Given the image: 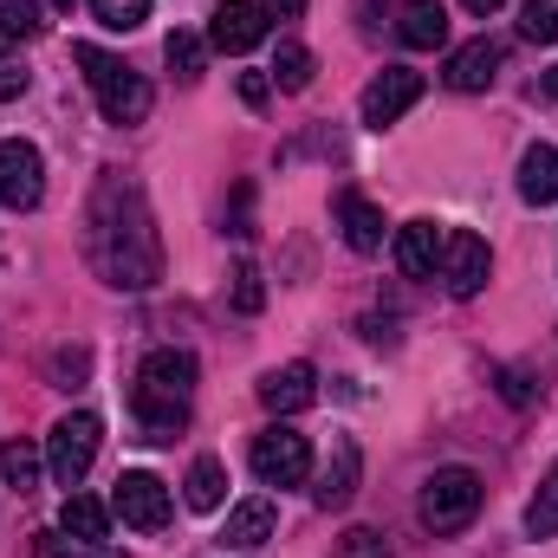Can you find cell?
<instances>
[{"label":"cell","mask_w":558,"mask_h":558,"mask_svg":"<svg viewBox=\"0 0 558 558\" xmlns=\"http://www.w3.org/2000/svg\"><path fill=\"white\" fill-rule=\"evenodd\" d=\"M85 260L98 267L105 286L118 292H149L162 279V241H156V215L143 202V189L131 175L105 169L85 208Z\"/></svg>","instance_id":"6da1fadb"},{"label":"cell","mask_w":558,"mask_h":558,"mask_svg":"<svg viewBox=\"0 0 558 558\" xmlns=\"http://www.w3.org/2000/svg\"><path fill=\"white\" fill-rule=\"evenodd\" d=\"M189 403H195V357L189 351H149L137 364V390H131L143 441H175L189 428Z\"/></svg>","instance_id":"7a4b0ae2"},{"label":"cell","mask_w":558,"mask_h":558,"mask_svg":"<svg viewBox=\"0 0 558 558\" xmlns=\"http://www.w3.org/2000/svg\"><path fill=\"white\" fill-rule=\"evenodd\" d=\"M72 65L85 72V85H92V98H98V111H105V124H143L149 118V78L131 72L124 59H111L105 46H72Z\"/></svg>","instance_id":"3957f363"},{"label":"cell","mask_w":558,"mask_h":558,"mask_svg":"<svg viewBox=\"0 0 558 558\" xmlns=\"http://www.w3.org/2000/svg\"><path fill=\"white\" fill-rule=\"evenodd\" d=\"M481 513V474L474 468H435L422 481V500H416V520L435 533V539H454L468 533Z\"/></svg>","instance_id":"277c9868"},{"label":"cell","mask_w":558,"mask_h":558,"mask_svg":"<svg viewBox=\"0 0 558 558\" xmlns=\"http://www.w3.org/2000/svg\"><path fill=\"white\" fill-rule=\"evenodd\" d=\"M98 441H105V422L92 416V410H72V416L52 422V435H46V474L72 494L85 474H92V461H98Z\"/></svg>","instance_id":"5b68a950"},{"label":"cell","mask_w":558,"mask_h":558,"mask_svg":"<svg viewBox=\"0 0 558 558\" xmlns=\"http://www.w3.org/2000/svg\"><path fill=\"white\" fill-rule=\"evenodd\" d=\"M254 474H260V487H299L305 474H312V441L299 435V428H260L254 435Z\"/></svg>","instance_id":"8992f818"},{"label":"cell","mask_w":558,"mask_h":558,"mask_svg":"<svg viewBox=\"0 0 558 558\" xmlns=\"http://www.w3.org/2000/svg\"><path fill=\"white\" fill-rule=\"evenodd\" d=\"M39 195H46V162H39V149L26 137H7L0 143V208L33 215Z\"/></svg>","instance_id":"52a82bcc"},{"label":"cell","mask_w":558,"mask_h":558,"mask_svg":"<svg viewBox=\"0 0 558 558\" xmlns=\"http://www.w3.org/2000/svg\"><path fill=\"white\" fill-rule=\"evenodd\" d=\"M111 513L124 520V526H137V533H162L169 526V513H175V500H169V487L156 481V474H118V494H111Z\"/></svg>","instance_id":"ba28073f"},{"label":"cell","mask_w":558,"mask_h":558,"mask_svg":"<svg viewBox=\"0 0 558 558\" xmlns=\"http://www.w3.org/2000/svg\"><path fill=\"white\" fill-rule=\"evenodd\" d=\"M441 286L454 292V299H474L487 274H494V254H487V241L481 234H468V228H448V241H441Z\"/></svg>","instance_id":"9c48e42d"},{"label":"cell","mask_w":558,"mask_h":558,"mask_svg":"<svg viewBox=\"0 0 558 558\" xmlns=\"http://www.w3.org/2000/svg\"><path fill=\"white\" fill-rule=\"evenodd\" d=\"M416 98H422V72H410V65H384V72L364 85L357 111H364V124H371V131H384V124H397Z\"/></svg>","instance_id":"30bf717a"},{"label":"cell","mask_w":558,"mask_h":558,"mask_svg":"<svg viewBox=\"0 0 558 558\" xmlns=\"http://www.w3.org/2000/svg\"><path fill=\"white\" fill-rule=\"evenodd\" d=\"M267 39V7L260 0H228V7H215V20H208V46L215 52H254Z\"/></svg>","instance_id":"8fae6325"},{"label":"cell","mask_w":558,"mask_h":558,"mask_svg":"<svg viewBox=\"0 0 558 558\" xmlns=\"http://www.w3.org/2000/svg\"><path fill=\"white\" fill-rule=\"evenodd\" d=\"M500 65H507V46L481 33V39H468V46L448 59V72H441V78H448L454 92H487V85L500 78Z\"/></svg>","instance_id":"7c38bea8"},{"label":"cell","mask_w":558,"mask_h":558,"mask_svg":"<svg viewBox=\"0 0 558 558\" xmlns=\"http://www.w3.org/2000/svg\"><path fill=\"white\" fill-rule=\"evenodd\" d=\"M260 403L274 410V416H299V410H312L318 403V371L312 364H279L260 377Z\"/></svg>","instance_id":"4fadbf2b"},{"label":"cell","mask_w":558,"mask_h":558,"mask_svg":"<svg viewBox=\"0 0 558 558\" xmlns=\"http://www.w3.org/2000/svg\"><path fill=\"white\" fill-rule=\"evenodd\" d=\"M331 221H338V234H344L351 254H377V247H384V215H377V202H364L357 189H344V195L331 202Z\"/></svg>","instance_id":"5bb4252c"},{"label":"cell","mask_w":558,"mask_h":558,"mask_svg":"<svg viewBox=\"0 0 558 558\" xmlns=\"http://www.w3.org/2000/svg\"><path fill=\"white\" fill-rule=\"evenodd\" d=\"M357 474H364V454H357L351 435H338V441H331V461H325V474H318V487H312V500H318L325 513H338V507L357 494Z\"/></svg>","instance_id":"9a60e30c"},{"label":"cell","mask_w":558,"mask_h":558,"mask_svg":"<svg viewBox=\"0 0 558 558\" xmlns=\"http://www.w3.org/2000/svg\"><path fill=\"white\" fill-rule=\"evenodd\" d=\"M441 228L435 221H403L397 228V267L410 279H435V267H441Z\"/></svg>","instance_id":"2e32d148"},{"label":"cell","mask_w":558,"mask_h":558,"mask_svg":"<svg viewBox=\"0 0 558 558\" xmlns=\"http://www.w3.org/2000/svg\"><path fill=\"white\" fill-rule=\"evenodd\" d=\"M274 539V500H241L234 513H228V526H221V546H234V553H260Z\"/></svg>","instance_id":"e0dca14e"},{"label":"cell","mask_w":558,"mask_h":558,"mask_svg":"<svg viewBox=\"0 0 558 558\" xmlns=\"http://www.w3.org/2000/svg\"><path fill=\"white\" fill-rule=\"evenodd\" d=\"M397 39H403L410 52L441 46V39H448V7H441V0H403V13H397Z\"/></svg>","instance_id":"ac0fdd59"},{"label":"cell","mask_w":558,"mask_h":558,"mask_svg":"<svg viewBox=\"0 0 558 558\" xmlns=\"http://www.w3.org/2000/svg\"><path fill=\"white\" fill-rule=\"evenodd\" d=\"M59 533H72L78 546H105V533H111V507L92 500V494H65V507H59Z\"/></svg>","instance_id":"d6986e66"},{"label":"cell","mask_w":558,"mask_h":558,"mask_svg":"<svg viewBox=\"0 0 558 558\" xmlns=\"http://www.w3.org/2000/svg\"><path fill=\"white\" fill-rule=\"evenodd\" d=\"M520 195H526L533 208H553L558 202V149L553 143H533V149L520 156Z\"/></svg>","instance_id":"ffe728a7"},{"label":"cell","mask_w":558,"mask_h":558,"mask_svg":"<svg viewBox=\"0 0 558 558\" xmlns=\"http://www.w3.org/2000/svg\"><path fill=\"white\" fill-rule=\"evenodd\" d=\"M182 500H189L195 513H215V507L228 500V468H221L215 454H195V468H189V481H182Z\"/></svg>","instance_id":"44dd1931"},{"label":"cell","mask_w":558,"mask_h":558,"mask_svg":"<svg viewBox=\"0 0 558 558\" xmlns=\"http://www.w3.org/2000/svg\"><path fill=\"white\" fill-rule=\"evenodd\" d=\"M162 59H169V72H175L182 85H195V78L208 72V39H202V33H182V26H175V33L162 39Z\"/></svg>","instance_id":"7402d4cb"},{"label":"cell","mask_w":558,"mask_h":558,"mask_svg":"<svg viewBox=\"0 0 558 558\" xmlns=\"http://www.w3.org/2000/svg\"><path fill=\"white\" fill-rule=\"evenodd\" d=\"M0 487H13V494L39 487V448L33 441H0Z\"/></svg>","instance_id":"603a6c76"},{"label":"cell","mask_w":558,"mask_h":558,"mask_svg":"<svg viewBox=\"0 0 558 558\" xmlns=\"http://www.w3.org/2000/svg\"><path fill=\"white\" fill-rule=\"evenodd\" d=\"M312 72H318V59H312L299 39H286V46L274 52V85H279V92H305V85H312Z\"/></svg>","instance_id":"cb8c5ba5"},{"label":"cell","mask_w":558,"mask_h":558,"mask_svg":"<svg viewBox=\"0 0 558 558\" xmlns=\"http://www.w3.org/2000/svg\"><path fill=\"white\" fill-rule=\"evenodd\" d=\"M526 533H533V539H553L558 533V461H553V474L539 481L533 507H526Z\"/></svg>","instance_id":"d4e9b609"},{"label":"cell","mask_w":558,"mask_h":558,"mask_svg":"<svg viewBox=\"0 0 558 558\" xmlns=\"http://www.w3.org/2000/svg\"><path fill=\"white\" fill-rule=\"evenodd\" d=\"M0 33L7 39H39L46 33V7L39 0H0Z\"/></svg>","instance_id":"484cf974"},{"label":"cell","mask_w":558,"mask_h":558,"mask_svg":"<svg viewBox=\"0 0 558 558\" xmlns=\"http://www.w3.org/2000/svg\"><path fill=\"white\" fill-rule=\"evenodd\" d=\"M92 13H98L105 33H137L149 20V0H92Z\"/></svg>","instance_id":"4316f807"},{"label":"cell","mask_w":558,"mask_h":558,"mask_svg":"<svg viewBox=\"0 0 558 558\" xmlns=\"http://www.w3.org/2000/svg\"><path fill=\"white\" fill-rule=\"evenodd\" d=\"M520 39L553 46L558 39V0H526V7H520Z\"/></svg>","instance_id":"83f0119b"},{"label":"cell","mask_w":558,"mask_h":558,"mask_svg":"<svg viewBox=\"0 0 558 558\" xmlns=\"http://www.w3.org/2000/svg\"><path fill=\"white\" fill-rule=\"evenodd\" d=\"M260 305H267V279H260L254 260H241V267H234V312H247V318H254Z\"/></svg>","instance_id":"f1b7e54d"},{"label":"cell","mask_w":558,"mask_h":558,"mask_svg":"<svg viewBox=\"0 0 558 558\" xmlns=\"http://www.w3.org/2000/svg\"><path fill=\"white\" fill-rule=\"evenodd\" d=\"M52 390H78V377L92 371V351H52Z\"/></svg>","instance_id":"f546056e"},{"label":"cell","mask_w":558,"mask_h":558,"mask_svg":"<svg viewBox=\"0 0 558 558\" xmlns=\"http://www.w3.org/2000/svg\"><path fill=\"white\" fill-rule=\"evenodd\" d=\"M331 558H390V546H384V533L357 526V533H344V539H338V553H331Z\"/></svg>","instance_id":"4dcf8cb0"},{"label":"cell","mask_w":558,"mask_h":558,"mask_svg":"<svg viewBox=\"0 0 558 558\" xmlns=\"http://www.w3.org/2000/svg\"><path fill=\"white\" fill-rule=\"evenodd\" d=\"M33 85V72H26V59H13V52H0V105L7 98H20Z\"/></svg>","instance_id":"1f68e13d"},{"label":"cell","mask_w":558,"mask_h":558,"mask_svg":"<svg viewBox=\"0 0 558 558\" xmlns=\"http://www.w3.org/2000/svg\"><path fill=\"white\" fill-rule=\"evenodd\" d=\"M500 397H507V403H533V384H526V371H500Z\"/></svg>","instance_id":"d6a6232c"},{"label":"cell","mask_w":558,"mask_h":558,"mask_svg":"<svg viewBox=\"0 0 558 558\" xmlns=\"http://www.w3.org/2000/svg\"><path fill=\"white\" fill-rule=\"evenodd\" d=\"M267 92H274V78H260V72H241V98H247L254 111L267 105Z\"/></svg>","instance_id":"836d02e7"},{"label":"cell","mask_w":558,"mask_h":558,"mask_svg":"<svg viewBox=\"0 0 558 558\" xmlns=\"http://www.w3.org/2000/svg\"><path fill=\"white\" fill-rule=\"evenodd\" d=\"M260 7H267V20H299V13H305V0H260Z\"/></svg>","instance_id":"e575fe53"},{"label":"cell","mask_w":558,"mask_h":558,"mask_svg":"<svg viewBox=\"0 0 558 558\" xmlns=\"http://www.w3.org/2000/svg\"><path fill=\"white\" fill-rule=\"evenodd\" d=\"M533 92H539L546 105H558V65H553V72H539V85H533Z\"/></svg>","instance_id":"d590c367"},{"label":"cell","mask_w":558,"mask_h":558,"mask_svg":"<svg viewBox=\"0 0 558 558\" xmlns=\"http://www.w3.org/2000/svg\"><path fill=\"white\" fill-rule=\"evenodd\" d=\"M461 7H468V13H481V20H487V13H500V7H507V0H461Z\"/></svg>","instance_id":"8d00e7d4"},{"label":"cell","mask_w":558,"mask_h":558,"mask_svg":"<svg viewBox=\"0 0 558 558\" xmlns=\"http://www.w3.org/2000/svg\"><path fill=\"white\" fill-rule=\"evenodd\" d=\"M72 558H124V553H111V546H78Z\"/></svg>","instance_id":"74e56055"},{"label":"cell","mask_w":558,"mask_h":558,"mask_svg":"<svg viewBox=\"0 0 558 558\" xmlns=\"http://www.w3.org/2000/svg\"><path fill=\"white\" fill-rule=\"evenodd\" d=\"M52 7H59V13H72V0H52Z\"/></svg>","instance_id":"f35d334b"}]
</instances>
